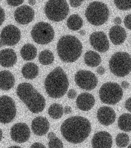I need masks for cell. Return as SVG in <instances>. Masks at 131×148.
I'll return each instance as SVG.
<instances>
[{"label": "cell", "mask_w": 131, "mask_h": 148, "mask_svg": "<svg viewBox=\"0 0 131 148\" xmlns=\"http://www.w3.org/2000/svg\"><path fill=\"white\" fill-rule=\"evenodd\" d=\"M118 125L121 130L128 132L131 130V116L129 113L122 114L118 118Z\"/></svg>", "instance_id": "obj_27"}, {"label": "cell", "mask_w": 131, "mask_h": 148, "mask_svg": "<svg viewBox=\"0 0 131 148\" xmlns=\"http://www.w3.org/2000/svg\"><path fill=\"white\" fill-rule=\"evenodd\" d=\"M75 82L79 88L86 90H93L98 84L97 77L92 72L81 70L75 77Z\"/></svg>", "instance_id": "obj_11"}, {"label": "cell", "mask_w": 131, "mask_h": 148, "mask_svg": "<svg viewBox=\"0 0 131 148\" xmlns=\"http://www.w3.org/2000/svg\"><path fill=\"white\" fill-rule=\"evenodd\" d=\"M54 58L53 53L50 50H43L39 55V61L43 65H48L53 63Z\"/></svg>", "instance_id": "obj_29"}, {"label": "cell", "mask_w": 131, "mask_h": 148, "mask_svg": "<svg viewBox=\"0 0 131 148\" xmlns=\"http://www.w3.org/2000/svg\"><path fill=\"white\" fill-rule=\"evenodd\" d=\"M24 1H7L8 4L13 7H17L23 3Z\"/></svg>", "instance_id": "obj_34"}, {"label": "cell", "mask_w": 131, "mask_h": 148, "mask_svg": "<svg viewBox=\"0 0 131 148\" xmlns=\"http://www.w3.org/2000/svg\"><path fill=\"white\" fill-rule=\"evenodd\" d=\"M116 141L118 147L121 148L127 147L129 144V136L125 133H120L117 135Z\"/></svg>", "instance_id": "obj_30"}, {"label": "cell", "mask_w": 131, "mask_h": 148, "mask_svg": "<svg viewBox=\"0 0 131 148\" xmlns=\"http://www.w3.org/2000/svg\"><path fill=\"white\" fill-rule=\"evenodd\" d=\"M131 56L125 52H118L112 55L109 61L111 72L116 76L124 77L131 72Z\"/></svg>", "instance_id": "obj_6"}, {"label": "cell", "mask_w": 131, "mask_h": 148, "mask_svg": "<svg viewBox=\"0 0 131 148\" xmlns=\"http://www.w3.org/2000/svg\"><path fill=\"white\" fill-rule=\"evenodd\" d=\"M22 73L25 79H33L39 74V67L34 63L29 62L26 63L22 67Z\"/></svg>", "instance_id": "obj_23"}, {"label": "cell", "mask_w": 131, "mask_h": 148, "mask_svg": "<svg viewBox=\"0 0 131 148\" xmlns=\"http://www.w3.org/2000/svg\"><path fill=\"white\" fill-rule=\"evenodd\" d=\"M15 79L13 74L8 71L0 72V89L9 90L14 85Z\"/></svg>", "instance_id": "obj_22"}, {"label": "cell", "mask_w": 131, "mask_h": 148, "mask_svg": "<svg viewBox=\"0 0 131 148\" xmlns=\"http://www.w3.org/2000/svg\"><path fill=\"white\" fill-rule=\"evenodd\" d=\"M97 73L100 75H103L105 73V68L102 66H99L97 69Z\"/></svg>", "instance_id": "obj_40"}, {"label": "cell", "mask_w": 131, "mask_h": 148, "mask_svg": "<svg viewBox=\"0 0 131 148\" xmlns=\"http://www.w3.org/2000/svg\"><path fill=\"white\" fill-rule=\"evenodd\" d=\"M17 94L32 112L37 114L45 108V99L29 83H22L18 85Z\"/></svg>", "instance_id": "obj_3"}, {"label": "cell", "mask_w": 131, "mask_h": 148, "mask_svg": "<svg viewBox=\"0 0 131 148\" xmlns=\"http://www.w3.org/2000/svg\"><path fill=\"white\" fill-rule=\"evenodd\" d=\"M21 37V31L18 28L13 25H8L1 31L0 40L4 46H13L18 43Z\"/></svg>", "instance_id": "obj_12"}, {"label": "cell", "mask_w": 131, "mask_h": 148, "mask_svg": "<svg viewBox=\"0 0 131 148\" xmlns=\"http://www.w3.org/2000/svg\"><path fill=\"white\" fill-rule=\"evenodd\" d=\"M2 138V132L1 130L0 129V142Z\"/></svg>", "instance_id": "obj_47"}, {"label": "cell", "mask_w": 131, "mask_h": 148, "mask_svg": "<svg viewBox=\"0 0 131 148\" xmlns=\"http://www.w3.org/2000/svg\"><path fill=\"white\" fill-rule=\"evenodd\" d=\"M17 61V56L14 50L6 49L0 51V65L5 68L12 67Z\"/></svg>", "instance_id": "obj_20"}, {"label": "cell", "mask_w": 131, "mask_h": 148, "mask_svg": "<svg viewBox=\"0 0 131 148\" xmlns=\"http://www.w3.org/2000/svg\"><path fill=\"white\" fill-rule=\"evenodd\" d=\"M5 18V13L3 9L0 7V26H1L3 23Z\"/></svg>", "instance_id": "obj_37"}, {"label": "cell", "mask_w": 131, "mask_h": 148, "mask_svg": "<svg viewBox=\"0 0 131 148\" xmlns=\"http://www.w3.org/2000/svg\"><path fill=\"white\" fill-rule=\"evenodd\" d=\"M50 116L54 119H58L62 117L64 113V108L61 105L55 103L51 105L48 110Z\"/></svg>", "instance_id": "obj_28"}, {"label": "cell", "mask_w": 131, "mask_h": 148, "mask_svg": "<svg viewBox=\"0 0 131 148\" xmlns=\"http://www.w3.org/2000/svg\"><path fill=\"white\" fill-rule=\"evenodd\" d=\"M83 1H69V3L71 6L73 8H77L82 4Z\"/></svg>", "instance_id": "obj_35"}, {"label": "cell", "mask_w": 131, "mask_h": 148, "mask_svg": "<svg viewBox=\"0 0 131 148\" xmlns=\"http://www.w3.org/2000/svg\"><path fill=\"white\" fill-rule=\"evenodd\" d=\"M115 4L118 9L121 10H128L131 9V1H114Z\"/></svg>", "instance_id": "obj_31"}, {"label": "cell", "mask_w": 131, "mask_h": 148, "mask_svg": "<svg viewBox=\"0 0 131 148\" xmlns=\"http://www.w3.org/2000/svg\"><path fill=\"white\" fill-rule=\"evenodd\" d=\"M17 113L15 103L9 96L0 97V123H10L15 117Z\"/></svg>", "instance_id": "obj_10"}, {"label": "cell", "mask_w": 131, "mask_h": 148, "mask_svg": "<svg viewBox=\"0 0 131 148\" xmlns=\"http://www.w3.org/2000/svg\"><path fill=\"white\" fill-rule=\"evenodd\" d=\"M109 37L115 45H120L124 42L127 38L125 29L119 25H115L111 28L109 31Z\"/></svg>", "instance_id": "obj_21"}, {"label": "cell", "mask_w": 131, "mask_h": 148, "mask_svg": "<svg viewBox=\"0 0 131 148\" xmlns=\"http://www.w3.org/2000/svg\"><path fill=\"white\" fill-rule=\"evenodd\" d=\"M129 83H128L127 81H123V82H121V87L123 88L126 89V88H128L129 87Z\"/></svg>", "instance_id": "obj_43"}, {"label": "cell", "mask_w": 131, "mask_h": 148, "mask_svg": "<svg viewBox=\"0 0 131 148\" xmlns=\"http://www.w3.org/2000/svg\"><path fill=\"white\" fill-rule=\"evenodd\" d=\"M76 103L77 107L81 111H90L95 105V98L90 93H81L78 96Z\"/></svg>", "instance_id": "obj_19"}, {"label": "cell", "mask_w": 131, "mask_h": 148, "mask_svg": "<svg viewBox=\"0 0 131 148\" xmlns=\"http://www.w3.org/2000/svg\"><path fill=\"white\" fill-rule=\"evenodd\" d=\"M10 148H21V147L19 146H11Z\"/></svg>", "instance_id": "obj_49"}, {"label": "cell", "mask_w": 131, "mask_h": 148, "mask_svg": "<svg viewBox=\"0 0 131 148\" xmlns=\"http://www.w3.org/2000/svg\"><path fill=\"white\" fill-rule=\"evenodd\" d=\"M11 136L13 141L18 143H23L29 140L30 136L29 127L24 123H18L12 126Z\"/></svg>", "instance_id": "obj_13"}, {"label": "cell", "mask_w": 131, "mask_h": 148, "mask_svg": "<svg viewBox=\"0 0 131 148\" xmlns=\"http://www.w3.org/2000/svg\"><path fill=\"white\" fill-rule=\"evenodd\" d=\"M77 92L74 89H71L67 93L68 97L70 99H73L76 97Z\"/></svg>", "instance_id": "obj_36"}, {"label": "cell", "mask_w": 131, "mask_h": 148, "mask_svg": "<svg viewBox=\"0 0 131 148\" xmlns=\"http://www.w3.org/2000/svg\"><path fill=\"white\" fill-rule=\"evenodd\" d=\"M31 148H46L44 145L40 143H35L31 146Z\"/></svg>", "instance_id": "obj_39"}, {"label": "cell", "mask_w": 131, "mask_h": 148, "mask_svg": "<svg viewBox=\"0 0 131 148\" xmlns=\"http://www.w3.org/2000/svg\"><path fill=\"white\" fill-rule=\"evenodd\" d=\"M50 123L46 117L38 116L32 122V130L37 136H43L47 133L50 129Z\"/></svg>", "instance_id": "obj_18"}, {"label": "cell", "mask_w": 131, "mask_h": 148, "mask_svg": "<svg viewBox=\"0 0 131 148\" xmlns=\"http://www.w3.org/2000/svg\"><path fill=\"white\" fill-rule=\"evenodd\" d=\"M97 118L102 125L109 126L113 123L116 120V113L111 107L103 106L98 110Z\"/></svg>", "instance_id": "obj_16"}, {"label": "cell", "mask_w": 131, "mask_h": 148, "mask_svg": "<svg viewBox=\"0 0 131 148\" xmlns=\"http://www.w3.org/2000/svg\"><path fill=\"white\" fill-rule=\"evenodd\" d=\"M84 61L88 66L93 68L99 65L101 59L98 53L94 51H89L85 54Z\"/></svg>", "instance_id": "obj_25"}, {"label": "cell", "mask_w": 131, "mask_h": 148, "mask_svg": "<svg viewBox=\"0 0 131 148\" xmlns=\"http://www.w3.org/2000/svg\"><path fill=\"white\" fill-rule=\"evenodd\" d=\"M34 16V10L28 5L18 7L14 12L16 21L20 25H25L30 23L33 20Z\"/></svg>", "instance_id": "obj_15"}, {"label": "cell", "mask_w": 131, "mask_h": 148, "mask_svg": "<svg viewBox=\"0 0 131 148\" xmlns=\"http://www.w3.org/2000/svg\"><path fill=\"white\" fill-rule=\"evenodd\" d=\"M64 112L66 114H71L72 112V109L71 107L69 106H65L64 109Z\"/></svg>", "instance_id": "obj_41"}, {"label": "cell", "mask_w": 131, "mask_h": 148, "mask_svg": "<svg viewBox=\"0 0 131 148\" xmlns=\"http://www.w3.org/2000/svg\"><path fill=\"white\" fill-rule=\"evenodd\" d=\"M114 23L116 25H119L121 23V19L120 17H117L114 20Z\"/></svg>", "instance_id": "obj_42"}, {"label": "cell", "mask_w": 131, "mask_h": 148, "mask_svg": "<svg viewBox=\"0 0 131 148\" xmlns=\"http://www.w3.org/2000/svg\"><path fill=\"white\" fill-rule=\"evenodd\" d=\"M131 14H129L126 16L124 20L125 26L127 29H131Z\"/></svg>", "instance_id": "obj_33"}, {"label": "cell", "mask_w": 131, "mask_h": 148, "mask_svg": "<svg viewBox=\"0 0 131 148\" xmlns=\"http://www.w3.org/2000/svg\"><path fill=\"white\" fill-rule=\"evenodd\" d=\"M22 58L26 61H31L35 58L37 54V49L33 45L26 44L23 45L20 51Z\"/></svg>", "instance_id": "obj_24"}, {"label": "cell", "mask_w": 131, "mask_h": 148, "mask_svg": "<svg viewBox=\"0 0 131 148\" xmlns=\"http://www.w3.org/2000/svg\"><path fill=\"white\" fill-rule=\"evenodd\" d=\"M31 36L33 40L37 43L48 44L54 38V31L49 23L41 22L33 27L31 31Z\"/></svg>", "instance_id": "obj_9"}, {"label": "cell", "mask_w": 131, "mask_h": 148, "mask_svg": "<svg viewBox=\"0 0 131 148\" xmlns=\"http://www.w3.org/2000/svg\"><path fill=\"white\" fill-rule=\"evenodd\" d=\"M48 145L49 148H63L64 147L62 141L57 137L50 139Z\"/></svg>", "instance_id": "obj_32"}, {"label": "cell", "mask_w": 131, "mask_h": 148, "mask_svg": "<svg viewBox=\"0 0 131 148\" xmlns=\"http://www.w3.org/2000/svg\"><path fill=\"white\" fill-rule=\"evenodd\" d=\"M82 45L77 38L66 35L58 42L57 51L61 60L65 62H73L79 58L82 52Z\"/></svg>", "instance_id": "obj_4"}, {"label": "cell", "mask_w": 131, "mask_h": 148, "mask_svg": "<svg viewBox=\"0 0 131 148\" xmlns=\"http://www.w3.org/2000/svg\"><path fill=\"white\" fill-rule=\"evenodd\" d=\"M64 138L69 142L77 144L83 142L92 130L89 121L82 116L69 117L64 121L60 127Z\"/></svg>", "instance_id": "obj_1"}, {"label": "cell", "mask_w": 131, "mask_h": 148, "mask_svg": "<svg viewBox=\"0 0 131 148\" xmlns=\"http://www.w3.org/2000/svg\"><path fill=\"white\" fill-rule=\"evenodd\" d=\"M122 88L117 83L107 82L103 84L99 90L100 98L101 101L108 105H115L123 96Z\"/></svg>", "instance_id": "obj_8"}, {"label": "cell", "mask_w": 131, "mask_h": 148, "mask_svg": "<svg viewBox=\"0 0 131 148\" xmlns=\"http://www.w3.org/2000/svg\"><path fill=\"white\" fill-rule=\"evenodd\" d=\"M92 143L93 148H111L112 137L107 132H99L94 135Z\"/></svg>", "instance_id": "obj_17"}, {"label": "cell", "mask_w": 131, "mask_h": 148, "mask_svg": "<svg viewBox=\"0 0 131 148\" xmlns=\"http://www.w3.org/2000/svg\"><path fill=\"white\" fill-rule=\"evenodd\" d=\"M131 98H129V99H127V101H126L125 104V106L126 108L129 112H131Z\"/></svg>", "instance_id": "obj_38"}, {"label": "cell", "mask_w": 131, "mask_h": 148, "mask_svg": "<svg viewBox=\"0 0 131 148\" xmlns=\"http://www.w3.org/2000/svg\"><path fill=\"white\" fill-rule=\"evenodd\" d=\"M83 25L82 18L78 14H73L68 18L67 25L69 29L73 31L81 29Z\"/></svg>", "instance_id": "obj_26"}, {"label": "cell", "mask_w": 131, "mask_h": 148, "mask_svg": "<svg viewBox=\"0 0 131 148\" xmlns=\"http://www.w3.org/2000/svg\"><path fill=\"white\" fill-rule=\"evenodd\" d=\"M90 42L92 47L101 53L106 52L109 49V42L107 35L103 32H95L90 37Z\"/></svg>", "instance_id": "obj_14"}, {"label": "cell", "mask_w": 131, "mask_h": 148, "mask_svg": "<svg viewBox=\"0 0 131 148\" xmlns=\"http://www.w3.org/2000/svg\"><path fill=\"white\" fill-rule=\"evenodd\" d=\"M78 32L79 34H81V36H85V34H86V31L84 30H80V31H79Z\"/></svg>", "instance_id": "obj_45"}, {"label": "cell", "mask_w": 131, "mask_h": 148, "mask_svg": "<svg viewBox=\"0 0 131 148\" xmlns=\"http://www.w3.org/2000/svg\"><path fill=\"white\" fill-rule=\"evenodd\" d=\"M29 4L31 5L32 6H33L36 3V1H29Z\"/></svg>", "instance_id": "obj_46"}, {"label": "cell", "mask_w": 131, "mask_h": 148, "mask_svg": "<svg viewBox=\"0 0 131 148\" xmlns=\"http://www.w3.org/2000/svg\"><path fill=\"white\" fill-rule=\"evenodd\" d=\"M4 45L2 43V42H1V40H0V48L2 47H3Z\"/></svg>", "instance_id": "obj_48"}, {"label": "cell", "mask_w": 131, "mask_h": 148, "mask_svg": "<svg viewBox=\"0 0 131 148\" xmlns=\"http://www.w3.org/2000/svg\"><path fill=\"white\" fill-rule=\"evenodd\" d=\"M69 11V6L66 1H49L44 8V12L47 18L56 22L64 19Z\"/></svg>", "instance_id": "obj_7"}, {"label": "cell", "mask_w": 131, "mask_h": 148, "mask_svg": "<svg viewBox=\"0 0 131 148\" xmlns=\"http://www.w3.org/2000/svg\"><path fill=\"white\" fill-rule=\"evenodd\" d=\"M109 9L106 4L100 1L90 3L86 8L85 15L90 23L95 26L102 25L109 18Z\"/></svg>", "instance_id": "obj_5"}, {"label": "cell", "mask_w": 131, "mask_h": 148, "mask_svg": "<svg viewBox=\"0 0 131 148\" xmlns=\"http://www.w3.org/2000/svg\"><path fill=\"white\" fill-rule=\"evenodd\" d=\"M56 137V134L53 132H50L48 135V138L49 139H52V138H54V137Z\"/></svg>", "instance_id": "obj_44"}, {"label": "cell", "mask_w": 131, "mask_h": 148, "mask_svg": "<svg viewBox=\"0 0 131 148\" xmlns=\"http://www.w3.org/2000/svg\"><path fill=\"white\" fill-rule=\"evenodd\" d=\"M68 77L60 67H57L50 72L45 79L44 87L50 97L58 99L64 96L68 89Z\"/></svg>", "instance_id": "obj_2"}]
</instances>
